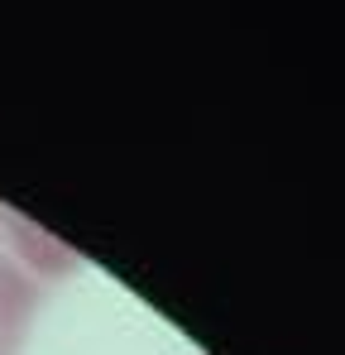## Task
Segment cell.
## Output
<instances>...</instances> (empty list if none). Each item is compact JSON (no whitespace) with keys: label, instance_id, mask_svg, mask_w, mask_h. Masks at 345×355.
<instances>
[{"label":"cell","instance_id":"1","mask_svg":"<svg viewBox=\"0 0 345 355\" xmlns=\"http://www.w3.org/2000/svg\"><path fill=\"white\" fill-rule=\"evenodd\" d=\"M77 269V254L0 202V355H19L44 297Z\"/></svg>","mask_w":345,"mask_h":355}]
</instances>
